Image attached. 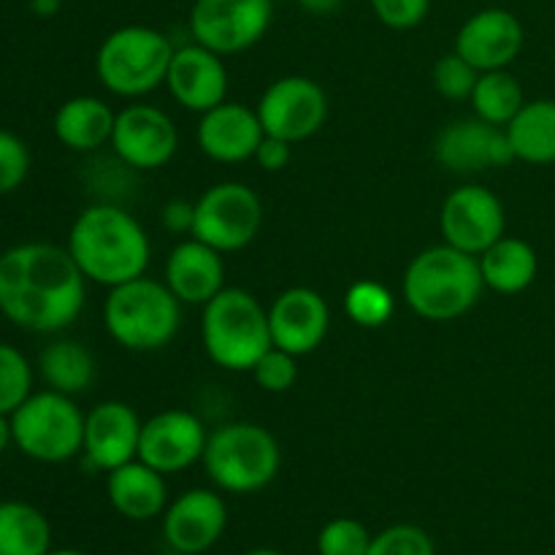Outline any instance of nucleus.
Masks as SVG:
<instances>
[{"label": "nucleus", "instance_id": "obj_17", "mask_svg": "<svg viewBox=\"0 0 555 555\" xmlns=\"http://www.w3.org/2000/svg\"><path fill=\"white\" fill-rule=\"evenodd\" d=\"M141 417L125 401H101L85 415V459L92 469L114 472L139 459Z\"/></svg>", "mask_w": 555, "mask_h": 555}, {"label": "nucleus", "instance_id": "obj_19", "mask_svg": "<svg viewBox=\"0 0 555 555\" xmlns=\"http://www.w3.org/2000/svg\"><path fill=\"white\" fill-rule=\"evenodd\" d=\"M166 87L173 101L182 108L195 114H206L209 108L228 101V68L222 63V54L188 43L173 52L168 65Z\"/></svg>", "mask_w": 555, "mask_h": 555}, {"label": "nucleus", "instance_id": "obj_32", "mask_svg": "<svg viewBox=\"0 0 555 555\" xmlns=\"http://www.w3.org/2000/svg\"><path fill=\"white\" fill-rule=\"evenodd\" d=\"M431 79L439 95L448 98V101H469L472 90H475L477 79H480V70L466 63L459 52H450L437 60Z\"/></svg>", "mask_w": 555, "mask_h": 555}, {"label": "nucleus", "instance_id": "obj_2", "mask_svg": "<svg viewBox=\"0 0 555 555\" xmlns=\"http://www.w3.org/2000/svg\"><path fill=\"white\" fill-rule=\"evenodd\" d=\"M68 253L87 282L117 287L146 274L150 236L128 209L114 204H92L74 220Z\"/></svg>", "mask_w": 555, "mask_h": 555}, {"label": "nucleus", "instance_id": "obj_42", "mask_svg": "<svg viewBox=\"0 0 555 555\" xmlns=\"http://www.w3.org/2000/svg\"><path fill=\"white\" fill-rule=\"evenodd\" d=\"M60 9V0H33V11L38 16H52Z\"/></svg>", "mask_w": 555, "mask_h": 555}, {"label": "nucleus", "instance_id": "obj_29", "mask_svg": "<svg viewBox=\"0 0 555 555\" xmlns=\"http://www.w3.org/2000/svg\"><path fill=\"white\" fill-rule=\"evenodd\" d=\"M469 103L475 108L477 119H482L488 125H496V128H507L526 103L524 87H520V81L507 68L486 70L477 79Z\"/></svg>", "mask_w": 555, "mask_h": 555}, {"label": "nucleus", "instance_id": "obj_43", "mask_svg": "<svg viewBox=\"0 0 555 555\" xmlns=\"http://www.w3.org/2000/svg\"><path fill=\"white\" fill-rule=\"evenodd\" d=\"M47 555H87V553L74 551V547H65V551H49Z\"/></svg>", "mask_w": 555, "mask_h": 555}, {"label": "nucleus", "instance_id": "obj_14", "mask_svg": "<svg viewBox=\"0 0 555 555\" xmlns=\"http://www.w3.org/2000/svg\"><path fill=\"white\" fill-rule=\"evenodd\" d=\"M206 426L188 410H166L141 426L139 461L160 475H179L204 459Z\"/></svg>", "mask_w": 555, "mask_h": 555}, {"label": "nucleus", "instance_id": "obj_13", "mask_svg": "<svg viewBox=\"0 0 555 555\" xmlns=\"http://www.w3.org/2000/svg\"><path fill=\"white\" fill-rule=\"evenodd\" d=\"M108 144L125 168L155 171L177 155L179 133L173 119L163 108L150 103H130L117 112Z\"/></svg>", "mask_w": 555, "mask_h": 555}, {"label": "nucleus", "instance_id": "obj_20", "mask_svg": "<svg viewBox=\"0 0 555 555\" xmlns=\"http://www.w3.org/2000/svg\"><path fill=\"white\" fill-rule=\"evenodd\" d=\"M225 524V502L215 491L195 488L168 504L163 513V537L171 551L201 555L220 542Z\"/></svg>", "mask_w": 555, "mask_h": 555}, {"label": "nucleus", "instance_id": "obj_18", "mask_svg": "<svg viewBox=\"0 0 555 555\" xmlns=\"http://www.w3.org/2000/svg\"><path fill=\"white\" fill-rule=\"evenodd\" d=\"M524 49V25L507 9H482L461 25L455 52L480 74L502 70L518 60Z\"/></svg>", "mask_w": 555, "mask_h": 555}, {"label": "nucleus", "instance_id": "obj_25", "mask_svg": "<svg viewBox=\"0 0 555 555\" xmlns=\"http://www.w3.org/2000/svg\"><path fill=\"white\" fill-rule=\"evenodd\" d=\"M477 263H480L486 287L502 293V296H518V293L529 291L540 271V258H537L534 247L524 238L507 236V233L496 244H491L477 258Z\"/></svg>", "mask_w": 555, "mask_h": 555}, {"label": "nucleus", "instance_id": "obj_7", "mask_svg": "<svg viewBox=\"0 0 555 555\" xmlns=\"http://www.w3.org/2000/svg\"><path fill=\"white\" fill-rule=\"evenodd\" d=\"M173 43L166 33L146 25H128L108 33L95 54L98 81L119 98L150 95L166 85Z\"/></svg>", "mask_w": 555, "mask_h": 555}, {"label": "nucleus", "instance_id": "obj_9", "mask_svg": "<svg viewBox=\"0 0 555 555\" xmlns=\"http://www.w3.org/2000/svg\"><path fill=\"white\" fill-rule=\"evenodd\" d=\"M263 225V204L244 182L211 184L195 201V220L190 236L209 244L217 253H238L258 238Z\"/></svg>", "mask_w": 555, "mask_h": 555}, {"label": "nucleus", "instance_id": "obj_11", "mask_svg": "<svg viewBox=\"0 0 555 555\" xmlns=\"http://www.w3.org/2000/svg\"><path fill=\"white\" fill-rule=\"evenodd\" d=\"M258 119L266 135L298 144L318 133L328 119V98L309 76H282L271 81L258 101Z\"/></svg>", "mask_w": 555, "mask_h": 555}, {"label": "nucleus", "instance_id": "obj_35", "mask_svg": "<svg viewBox=\"0 0 555 555\" xmlns=\"http://www.w3.org/2000/svg\"><path fill=\"white\" fill-rule=\"evenodd\" d=\"M253 377L266 393H287L298 379V358L280 347H271L253 366Z\"/></svg>", "mask_w": 555, "mask_h": 555}, {"label": "nucleus", "instance_id": "obj_33", "mask_svg": "<svg viewBox=\"0 0 555 555\" xmlns=\"http://www.w3.org/2000/svg\"><path fill=\"white\" fill-rule=\"evenodd\" d=\"M372 534L356 518H336L323 526L318 537L320 555H366Z\"/></svg>", "mask_w": 555, "mask_h": 555}, {"label": "nucleus", "instance_id": "obj_24", "mask_svg": "<svg viewBox=\"0 0 555 555\" xmlns=\"http://www.w3.org/2000/svg\"><path fill=\"white\" fill-rule=\"evenodd\" d=\"M117 112L95 95L68 98L54 112V135L74 152H95L112 141Z\"/></svg>", "mask_w": 555, "mask_h": 555}, {"label": "nucleus", "instance_id": "obj_31", "mask_svg": "<svg viewBox=\"0 0 555 555\" xmlns=\"http://www.w3.org/2000/svg\"><path fill=\"white\" fill-rule=\"evenodd\" d=\"M33 393V369L16 347L0 341V412L11 415Z\"/></svg>", "mask_w": 555, "mask_h": 555}, {"label": "nucleus", "instance_id": "obj_4", "mask_svg": "<svg viewBox=\"0 0 555 555\" xmlns=\"http://www.w3.org/2000/svg\"><path fill=\"white\" fill-rule=\"evenodd\" d=\"M201 341L215 366L225 372H253L263 352L274 347L269 309L249 291L222 287L204 307Z\"/></svg>", "mask_w": 555, "mask_h": 555}, {"label": "nucleus", "instance_id": "obj_26", "mask_svg": "<svg viewBox=\"0 0 555 555\" xmlns=\"http://www.w3.org/2000/svg\"><path fill=\"white\" fill-rule=\"evenodd\" d=\"M504 130L513 144L515 160L531 163V166L555 163V101L551 98L526 101Z\"/></svg>", "mask_w": 555, "mask_h": 555}, {"label": "nucleus", "instance_id": "obj_45", "mask_svg": "<svg viewBox=\"0 0 555 555\" xmlns=\"http://www.w3.org/2000/svg\"><path fill=\"white\" fill-rule=\"evenodd\" d=\"M168 555H188V553H177V551H171Z\"/></svg>", "mask_w": 555, "mask_h": 555}, {"label": "nucleus", "instance_id": "obj_38", "mask_svg": "<svg viewBox=\"0 0 555 555\" xmlns=\"http://www.w3.org/2000/svg\"><path fill=\"white\" fill-rule=\"evenodd\" d=\"M291 146L293 144L276 139V135H263V141L258 144V152H255L253 160L258 163L263 171L276 173L282 171V168H287V163H291Z\"/></svg>", "mask_w": 555, "mask_h": 555}, {"label": "nucleus", "instance_id": "obj_15", "mask_svg": "<svg viewBox=\"0 0 555 555\" xmlns=\"http://www.w3.org/2000/svg\"><path fill=\"white\" fill-rule=\"evenodd\" d=\"M434 157L450 173H482L488 168H504L515 160L513 144L507 139V130L488 125L482 119H455L434 144Z\"/></svg>", "mask_w": 555, "mask_h": 555}, {"label": "nucleus", "instance_id": "obj_22", "mask_svg": "<svg viewBox=\"0 0 555 555\" xmlns=\"http://www.w3.org/2000/svg\"><path fill=\"white\" fill-rule=\"evenodd\" d=\"M163 282L188 307H206L225 287L222 253L190 236L188 242H179L168 255Z\"/></svg>", "mask_w": 555, "mask_h": 555}, {"label": "nucleus", "instance_id": "obj_10", "mask_svg": "<svg viewBox=\"0 0 555 555\" xmlns=\"http://www.w3.org/2000/svg\"><path fill=\"white\" fill-rule=\"evenodd\" d=\"M271 16V0H195L190 33L195 43L225 57L255 47L269 30Z\"/></svg>", "mask_w": 555, "mask_h": 555}, {"label": "nucleus", "instance_id": "obj_28", "mask_svg": "<svg viewBox=\"0 0 555 555\" xmlns=\"http://www.w3.org/2000/svg\"><path fill=\"white\" fill-rule=\"evenodd\" d=\"M52 529L41 509L25 502H0V555H47Z\"/></svg>", "mask_w": 555, "mask_h": 555}, {"label": "nucleus", "instance_id": "obj_34", "mask_svg": "<svg viewBox=\"0 0 555 555\" xmlns=\"http://www.w3.org/2000/svg\"><path fill=\"white\" fill-rule=\"evenodd\" d=\"M366 555H437V547L421 526L399 524L372 537Z\"/></svg>", "mask_w": 555, "mask_h": 555}, {"label": "nucleus", "instance_id": "obj_5", "mask_svg": "<svg viewBox=\"0 0 555 555\" xmlns=\"http://www.w3.org/2000/svg\"><path fill=\"white\" fill-rule=\"evenodd\" d=\"M103 325L119 347L133 352L163 350L182 325V301L166 282L139 276L108 291Z\"/></svg>", "mask_w": 555, "mask_h": 555}, {"label": "nucleus", "instance_id": "obj_16", "mask_svg": "<svg viewBox=\"0 0 555 555\" xmlns=\"http://www.w3.org/2000/svg\"><path fill=\"white\" fill-rule=\"evenodd\" d=\"M331 328V309L312 287H291L269 307L271 345L304 358L318 350Z\"/></svg>", "mask_w": 555, "mask_h": 555}, {"label": "nucleus", "instance_id": "obj_36", "mask_svg": "<svg viewBox=\"0 0 555 555\" xmlns=\"http://www.w3.org/2000/svg\"><path fill=\"white\" fill-rule=\"evenodd\" d=\"M30 173V150L25 141L11 130H0V198L25 182Z\"/></svg>", "mask_w": 555, "mask_h": 555}, {"label": "nucleus", "instance_id": "obj_23", "mask_svg": "<svg viewBox=\"0 0 555 555\" xmlns=\"http://www.w3.org/2000/svg\"><path fill=\"white\" fill-rule=\"evenodd\" d=\"M106 493L112 507L128 520L157 518L168 507L166 475L139 459L108 472Z\"/></svg>", "mask_w": 555, "mask_h": 555}, {"label": "nucleus", "instance_id": "obj_21", "mask_svg": "<svg viewBox=\"0 0 555 555\" xmlns=\"http://www.w3.org/2000/svg\"><path fill=\"white\" fill-rule=\"evenodd\" d=\"M195 135H198L201 152L209 160L233 166V163H244L255 157L266 130L255 108L244 106V103L222 101L220 106L201 114L198 133Z\"/></svg>", "mask_w": 555, "mask_h": 555}, {"label": "nucleus", "instance_id": "obj_40", "mask_svg": "<svg viewBox=\"0 0 555 555\" xmlns=\"http://www.w3.org/2000/svg\"><path fill=\"white\" fill-rule=\"evenodd\" d=\"M341 3H345V0H298V5H301L304 11H309V14H314V16L336 14V11L341 9Z\"/></svg>", "mask_w": 555, "mask_h": 555}, {"label": "nucleus", "instance_id": "obj_30", "mask_svg": "<svg viewBox=\"0 0 555 555\" xmlns=\"http://www.w3.org/2000/svg\"><path fill=\"white\" fill-rule=\"evenodd\" d=\"M345 309L350 320L361 328H379L393 318V293L374 280H361L350 285L345 296Z\"/></svg>", "mask_w": 555, "mask_h": 555}, {"label": "nucleus", "instance_id": "obj_44", "mask_svg": "<svg viewBox=\"0 0 555 555\" xmlns=\"http://www.w3.org/2000/svg\"><path fill=\"white\" fill-rule=\"evenodd\" d=\"M247 555H282V553L269 551V547H260V551H253V553H247Z\"/></svg>", "mask_w": 555, "mask_h": 555}, {"label": "nucleus", "instance_id": "obj_1", "mask_svg": "<svg viewBox=\"0 0 555 555\" xmlns=\"http://www.w3.org/2000/svg\"><path fill=\"white\" fill-rule=\"evenodd\" d=\"M87 280L68 247L27 242L0 255V312L33 334H57L76 323Z\"/></svg>", "mask_w": 555, "mask_h": 555}, {"label": "nucleus", "instance_id": "obj_37", "mask_svg": "<svg viewBox=\"0 0 555 555\" xmlns=\"http://www.w3.org/2000/svg\"><path fill=\"white\" fill-rule=\"evenodd\" d=\"M372 9L390 30H412L426 20L431 0H372Z\"/></svg>", "mask_w": 555, "mask_h": 555}, {"label": "nucleus", "instance_id": "obj_6", "mask_svg": "<svg viewBox=\"0 0 555 555\" xmlns=\"http://www.w3.org/2000/svg\"><path fill=\"white\" fill-rule=\"evenodd\" d=\"M204 469L228 493H258L280 475L282 450L274 434L258 423L236 421L206 439Z\"/></svg>", "mask_w": 555, "mask_h": 555}, {"label": "nucleus", "instance_id": "obj_27", "mask_svg": "<svg viewBox=\"0 0 555 555\" xmlns=\"http://www.w3.org/2000/svg\"><path fill=\"white\" fill-rule=\"evenodd\" d=\"M43 383L65 396L85 393L95 379V358L85 345L74 339L49 341L38 356Z\"/></svg>", "mask_w": 555, "mask_h": 555}, {"label": "nucleus", "instance_id": "obj_41", "mask_svg": "<svg viewBox=\"0 0 555 555\" xmlns=\"http://www.w3.org/2000/svg\"><path fill=\"white\" fill-rule=\"evenodd\" d=\"M11 442H14V434H11V415H3V412H0V453H3Z\"/></svg>", "mask_w": 555, "mask_h": 555}, {"label": "nucleus", "instance_id": "obj_3", "mask_svg": "<svg viewBox=\"0 0 555 555\" xmlns=\"http://www.w3.org/2000/svg\"><path fill=\"white\" fill-rule=\"evenodd\" d=\"M482 287L486 282L475 255L461 253L450 244H437L417 253L401 282V293L412 312L431 323L464 318L480 301Z\"/></svg>", "mask_w": 555, "mask_h": 555}, {"label": "nucleus", "instance_id": "obj_8", "mask_svg": "<svg viewBox=\"0 0 555 555\" xmlns=\"http://www.w3.org/2000/svg\"><path fill=\"white\" fill-rule=\"evenodd\" d=\"M14 444L33 461L63 464L85 450V415L74 396L47 388L11 412Z\"/></svg>", "mask_w": 555, "mask_h": 555}, {"label": "nucleus", "instance_id": "obj_12", "mask_svg": "<svg viewBox=\"0 0 555 555\" xmlns=\"http://www.w3.org/2000/svg\"><path fill=\"white\" fill-rule=\"evenodd\" d=\"M439 231L444 244L480 258L507 231L502 201L482 184H461L444 198L439 211Z\"/></svg>", "mask_w": 555, "mask_h": 555}, {"label": "nucleus", "instance_id": "obj_39", "mask_svg": "<svg viewBox=\"0 0 555 555\" xmlns=\"http://www.w3.org/2000/svg\"><path fill=\"white\" fill-rule=\"evenodd\" d=\"M193 220H195V204H190V201H182V198L168 201L160 211L163 228H166L168 233H179V236L193 233Z\"/></svg>", "mask_w": 555, "mask_h": 555}]
</instances>
